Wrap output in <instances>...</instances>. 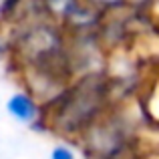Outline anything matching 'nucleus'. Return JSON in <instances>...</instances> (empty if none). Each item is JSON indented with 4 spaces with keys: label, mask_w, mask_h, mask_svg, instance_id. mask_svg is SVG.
Here are the masks:
<instances>
[{
    "label": "nucleus",
    "mask_w": 159,
    "mask_h": 159,
    "mask_svg": "<svg viewBox=\"0 0 159 159\" xmlns=\"http://www.w3.org/2000/svg\"><path fill=\"white\" fill-rule=\"evenodd\" d=\"M111 105V85L99 75L81 77L52 103L48 113V129H57L66 137H83ZM47 107V109H48Z\"/></svg>",
    "instance_id": "1"
},
{
    "label": "nucleus",
    "mask_w": 159,
    "mask_h": 159,
    "mask_svg": "<svg viewBox=\"0 0 159 159\" xmlns=\"http://www.w3.org/2000/svg\"><path fill=\"white\" fill-rule=\"evenodd\" d=\"M4 109H6L8 117L12 121H16L18 125L30 127L32 131L48 129L47 105L28 89H18L14 93H10V97L6 99Z\"/></svg>",
    "instance_id": "2"
},
{
    "label": "nucleus",
    "mask_w": 159,
    "mask_h": 159,
    "mask_svg": "<svg viewBox=\"0 0 159 159\" xmlns=\"http://www.w3.org/2000/svg\"><path fill=\"white\" fill-rule=\"evenodd\" d=\"M139 109L143 117L147 119V123L159 129V75H155L141 91Z\"/></svg>",
    "instance_id": "3"
},
{
    "label": "nucleus",
    "mask_w": 159,
    "mask_h": 159,
    "mask_svg": "<svg viewBox=\"0 0 159 159\" xmlns=\"http://www.w3.org/2000/svg\"><path fill=\"white\" fill-rule=\"evenodd\" d=\"M48 159H79V151L69 141H58L48 151Z\"/></svg>",
    "instance_id": "4"
},
{
    "label": "nucleus",
    "mask_w": 159,
    "mask_h": 159,
    "mask_svg": "<svg viewBox=\"0 0 159 159\" xmlns=\"http://www.w3.org/2000/svg\"><path fill=\"white\" fill-rule=\"evenodd\" d=\"M16 4H18V0H0V22L6 20L8 16H12Z\"/></svg>",
    "instance_id": "5"
},
{
    "label": "nucleus",
    "mask_w": 159,
    "mask_h": 159,
    "mask_svg": "<svg viewBox=\"0 0 159 159\" xmlns=\"http://www.w3.org/2000/svg\"><path fill=\"white\" fill-rule=\"evenodd\" d=\"M145 10H147L151 22L155 24V28L159 30V0H149V4L145 6Z\"/></svg>",
    "instance_id": "6"
}]
</instances>
